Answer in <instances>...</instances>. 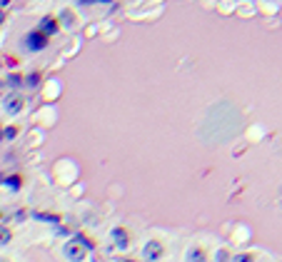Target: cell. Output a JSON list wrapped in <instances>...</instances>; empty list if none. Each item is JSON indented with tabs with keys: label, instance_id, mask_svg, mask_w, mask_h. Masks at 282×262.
<instances>
[{
	"label": "cell",
	"instance_id": "cell-1",
	"mask_svg": "<svg viewBox=\"0 0 282 262\" xmlns=\"http://www.w3.org/2000/svg\"><path fill=\"white\" fill-rule=\"evenodd\" d=\"M88 247H90V245H88L85 240H80V237H78V240L68 242V245L63 247V252H65V257H68L70 262H83V260H85V255H88Z\"/></svg>",
	"mask_w": 282,
	"mask_h": 262
},
{
	"label": "cell",
	"instance_id": "cell-2",
	"mask_svg": "<svg viewBox=\"0 0 282 262\" xmlns=\"http://www.w3.org/2000/svg\"><path fill=\"white\" fill-rule=\"evenodd\" d=\"M48 45V35L38 28V30H30L28 35H25V50H30V53H38V50H43Z\"/></svg>",
	"mask_w": 282,
	"mask_h": 262
},
{
	"label": "cell",
	"instance_id": "cell-3",
	"mask_svg": "<svg viewBox=\"0 0 282 262\" xmlns=\"http://www.w3.org/2000/svg\"><path fill=\"white\" fill-rule=\"evenodd\" d=\"M162 252H165V247H162V242H157V240H147L145 247H142V257H145L147 262H157V260L162 257Z\"/></svg>",
	"mask_w": 282,
	"mask_h": 262
},
{
	"label": "cell",
	"instance_id": "cell-4",
	"mask_svg": "<svg viewBox=\"0 0 282 262\" xmlns=\"http://www.w3.org/2000/svg\"><path fill=\"white\" fill-rule=\"evenodd\" d=\"M23 105H25V98H23L20 93H10V95H5V113L18 115V113L23 110Z\"/></svg>",
	"mask_w": 282,
	"mask_h": 262
},
{
	"label": "cell",
	"instance_id": "cell-5",
	"mask_svg": "<svg viewBox=\"0 0 282 262\" xmlns=\"http://www.w3.org/2000/svg\"><path fill=\"white\" fill-rule=\"evenodd\" d=\"M110 237H113V242H115L118 250H128V245H130V235H128L125 227H115V230L110 232Z\"/></svg>",
	"mask_w": 282,
	"mask_h": 262
},
{
	"label": "cell",
	"instance_id": "cell-6",
	"mask_svg": "<svg viewBox=\"0 0 282 262\" xmlns=\"http://www.w3.org/2000/svg\"><path fill=\"white\" fill-rule=\"evenodd\" d=\"M187 262H207V255L202 247H190L187 250Z\"/></svg>",
	"mask_w": 282,
	"mask_h": 262
},
{
	"label": "cell",
	"instance_id": "cell-7",
	"mask_svg": "<svg viewBox=\"0 0 282 262\" xmlns=\"http://www.w3.org/2000/svg\"><path fill=\"white\" fill-rule=\"evenodd\" d=\"M40 30H43L45 35H53V33H58V23H55L53 18H43V20H40Z\"/></svg>",
	"mask_w": 282,
	"mask_h": 262
},
{
	"label": "cell",
	"instance_id": "cell-8",
	"mask_svg": "<svg viewBox=\"0 0 282 262\" xmlns=\"http://www.w3.org/2000/svg\"><path fill=\"white\" fill-rule=\"evenodd\" d=\"M5 187H8V190H13V192H18V190H20V177H18V175L5 177Z\"/></svg>",
	"mask_w": 282,
	"mask_h": 262
},
{
	"label": "cell",
	"instance_id": "cell-9",
	"mask_svg": "<svg viewBox=\"0 0 282 262\" xmlns=\"http://www.w3.org/2000/svg\"><path fill=\"white\" fill-rule=\"evenodd\" d=\"M60 23H63L65 28H73V25H75V18H73V13H70V10H63V13H60Z\"/></svg>",
	"mask_w": 282,
	"mask_h": 262
},
{
	"label": "cell",
	"instance_id": "cell-10",
	"mask_svg": "<svg viewBox=\"0 0 282 262\" xmlns=\"http://www.w3.org/2000/svg\"><path fill=\"white\" fill-rule=\"evenodd\" d=\"M23 83H25V78H23V75H15V73H13V75H8V85H10V88H20Z\"/></svg>",
	"mask_w": 282,
	"mask_h": 262
},
{
	"label": "cell",
	"instance_id": "cell-11",
	"mask_svg": "<svg viewBox=\"0 0 282 262\" xmlns=\"http://www.w3.org/2000/svg\"><path fill=\"white\" fill-rule=\"evenodd\" d=\"M25 85H28V88H38V85H40V73H30V75L25 78Z\"/></svg>",
	"mask_w": 282,
	"mask_h": 262
},
{
	"label": "cell",
	"instance_id": "cell-12",
	"mask_svg": "<svg viewBox=\"0 0 282 262\" xmlns=\"http://www.w3.org/2000/svg\"><path fill=\"white\" fill-rule=\"evenodd\" d=\"M10 242V232L5 227H0V245H8Z\"/></svg>",
	"mask_w": 282,
	"mask_h": 262
},
{
	"label": "cell",
	"instance_id": "cell-13",
	"mask_svg": "<svg viewBox=\"0 0 282 262\" xmlns=\"http://www.w3.org/2000/svg\"><path fill=\"white\" fill-rule=\"evenodd\" d=\"M15 135H18V130H15V128H5V130H3V137H5V140H13Z\"/></svg>",
	"mask_w": 282,
	"mask_h": 262
},
{
	"label": "cell",
	"instance_id": "cell-14",
	"mask_svg": "<svg viewBox=\"0 0 282 262\" xmlns=\"http://www.w3.org/2000/svg\"><path fill=\"white\" fill-rule=\"evenodd\" d=\"M235 262H252V257H250V255H237Z\"/></svg>",
	"mask_w": 282,
	"mask_h": 262
},
{
	"label": "cell",
	"instance_id": "cell-15",
	"mask_svg": "<svg viewBox=\"0 0 282 262\" xmlns=\"http://www.w3.org/2000/svg\"><path fill=\"white\" fill-rule=\"evenodd\" d=\"M225 260H227V252L220 250V252H217V262H225Z\"/></svg>",
	"mask_w": 282,
	"mask_h": 262
},
{
	"label": "cell",
	"instance_id": "cell-16",
	"mask_svg": "<svg viewBox=\"0 0 282 262\" xmlns=\"http://www.w3.org/2000/svg\"><path fill=\"white\" fill-rule=\"evenodd\" d=\"M95 0H78V5H93Z\"/></svg>",
	"mask_w": 282,
	"mask_h": 262
},
{
	"label": "cell",
	"instance_id": "cell-17",
	"mask_svg": "<svg viewBox=\"0 0 282 262\" xmlns=\"http://www.w3.org/2000/svg\"><path fill=\"white\" fill-rule=\"evenodd\" d=\"M95 3H105V5H110V3H113V0H95Z\"/></svg>",
	"mask_w": 282,
	"mask_h": 262
},
{
	"label": "cell",
	"instance_id": "cell-18",
	"mask_svg": "<svg viewBox=\"0 0 282 262\" xmlns=\"http://www.w3.org/2000/svg\"><path fill=\"white\" fill-rule=\"evenodd\" d=\"M3 20H5V13H3V10H0V25H3Z\"/></svg>",
	"mask_w": 282,
	"mask_h": 262
},
{
	"label": "cell",
	"instance_id": "cell-19",
	"mask_svg": "<svg viewBox=\"0 0 282 262\" xmlns=\"http://www.w3.org/2000/svg\"><path fill=\"white\" fill-rule=\"evenodd\" d=\"M0 68H3V58H0Z\"/></svg>",
	"mask_w": 282,
	"mask_h": 262
},
{
	"label": "cell",
	"instance_id": "cell-20",
	"mask_svg": "<svg viewBox=\"0 0 282 262\" xmlns=\"http://www.w3.org/2000/svg\"><path fill=\"white\" fill-rule=\"evenodd\" d=\"M0 137H3V130H0Z\"/></svg>",
	"mask_w": 282,
	"mask_h": 262
}]
</instances>
